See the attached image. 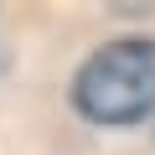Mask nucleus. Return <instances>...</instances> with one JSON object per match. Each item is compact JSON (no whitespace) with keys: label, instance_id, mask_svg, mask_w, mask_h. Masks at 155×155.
Segmentation results:
<instances>
[{"label":"nucleus","instance_id":"f03ea898","mask_svg":"<svg viewBox=\"0 0 155 155\" xmlns=\"http://www.w3.org/2000/svg\"><path fill=\"white\" fill-rule=\"evenodd\" d=\"M0 72H5V52H0Z\"/></svg>","mask_w":155,"mask_h":155},{"label":"nucleus","instance_id":"f257e3e1","mask_svg":"<svg viewBox=\"0 0 155 155\" xmlns=\"http://www.w3.org/2000/svg\"><path fill=\"white\" fill-rule=\"evenodd\" d=\"M72 104L93 124H140L155 109V41L124 36L93 52L72 78Z\"/></svg>","mask_w":155,"mask_h":155}]
</instances>
